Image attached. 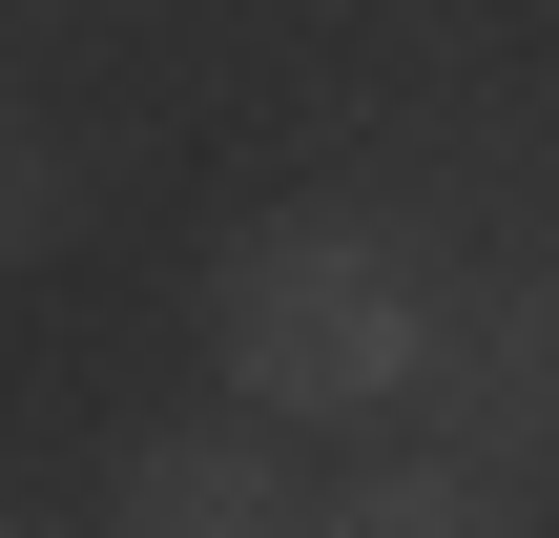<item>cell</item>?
Wrapping results in <instances>:
<instances>
[{"mask_svg": "<svg viewBox=\"0 0 559 538\" xmlns=\"http://www.w3.org/2000/svg\"><path fill=\"white\" fill-rule=\"evenodd\" d=\"M415 415H436L477 477L539 498V477H559V270H498V290L436 332V394H415Z\"/></svg>", "mask_w": 559, "mask_h": 538, "instance_id": "7a4b0ae2", "label": "cell"}, {"mask_svg": "<svg viewBox=\"0 0 559 538\" xmlns=\"http://www.w3.org/2000/svg\"><path fill=\"white\" fill-rule=\"evenodd\" d=\"M207 352H228L249 415H290V435H373V415L436 394V290L394 270V228H353V207H270V228H228V270H207Z\"/></svg>", "mask_w": 559, "mask_h": 538, "instance_id": "6da1fadb", "label": "cell"}, {"mask_svg": "<svg viewBox=\"0 0 559 538\" xmlns=\"http://www.w3.org/2000/svg\"><path fill=\"white\" fill-rule=\"evenodd\" d=\"M62 228H83V166H62V124L0 83V270H41Z\"/></svg>", "mask_w": 559, "mask_h": 538, "instance_id": "5b68a950", "label": "cell"}, {"mask_svg": "<svg viewBox=\"0 0 559 538\" xmlns=\"http://www.w3.org/2000/svg\"><path fill=\"white\" fill-rule=\"evenodd\" d=\"M0 538H21V518H0Z\"/></svg>", "mask_w": 559, "mask_h": 538, "instance_id": "8992f818", "label": "cell"}, {"mask_svg": "<svg viewBox=\"0 0 559 538\" xmlns=\"http://www.w3.org/2000/svg\"><path fill=\"white\" fill-rule=\"evenodd\" d=\"M104 538H311L290 415H228V435H145V456L104 477Z\"/></svg>", "mask_w": 559, "mask_h": 538, "instance_id": "3957f363", "label": "cell"}, {"mask_svg": "<svg viewBox=\"0 0 559 538\" xmlns=\"http://www.w3.org/2000/svg\"><path fill=\"white\" fill-rule=\"evenodd\" d=\"M311 538H539V518H519V477H477V456H394V477L311 498Z\"/></svg>", "mask_w": 559, "mask_h": 538, "instance_id": "277c9868", "label": "cell"}]
</instances>
